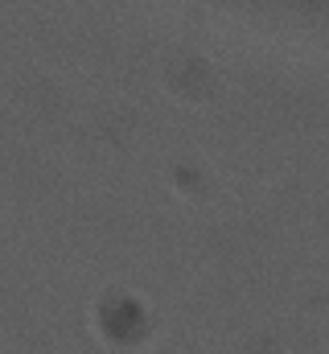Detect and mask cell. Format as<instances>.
<instances>
[]
</instances>
